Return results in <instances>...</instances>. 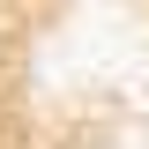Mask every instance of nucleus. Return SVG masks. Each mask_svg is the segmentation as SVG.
Masks as SVG:
<instances>
[{
    "mask_svg": "<svg viewBox=\"0 0 149 149\" xmlns=\"http://www.w3.org/2000/svg\"><path fill=\"white\" fill-rule=\"evenodd\" d=\"M0 149H149V0H0Z\"/></svg>",
    "mask_w": 149,
    "mask_h": 149,
    "instance_id": "f257e3e1",
    "label": "nucleus"
}]
</instances>
